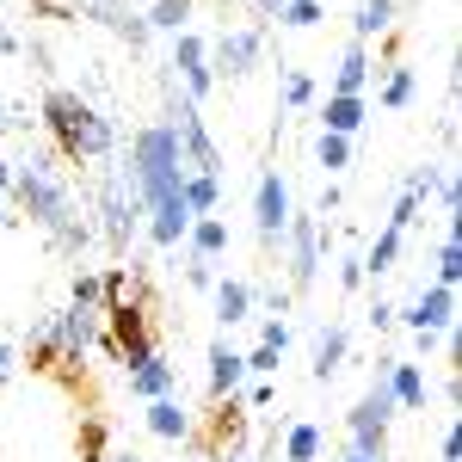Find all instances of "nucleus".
I'll list each match as a JSON object with an SVG mask.
<instances>
[{
  "label": "nucleus",
  "instance_id": "72a5a7b5",
  "mask_svg": "<svg viewBox=\"0 0 462 462\" xmlns=\"http://www.w3.org/2000/svg\"><path fill=\"white\" fill-rule=\"evenodd\" d=\"M241 357H247V376H278V364H284L278 346H253V352H241Z\"/></svg>",
  "mask_w": 462,
  "mask_h": 462
},
{
  "label": "nucleus",
  "instance_id": "2eb2a0df",
  "mask_svg": "<svg viewBox=\"0 0 462 462\" xmlns=\"http://www.w3.org/2000/svg\"><path fill=\"white\" fill-rule=\"evenodd\" d=\"M241 383H247V357L235 352L228 339H210V401L241 394Z\"/></svg>",
  "mask_w": 462,
  "mask_h": 462
},
{
  "label": "nucleus",
  "instance_id": "c85d7f7f",
  "mask_svg": "<svg viewBox=\"0 0 462 462\" xmlns=\"http://www.w3.org/2000/svg\"><path fill=\"white\" fill-rule=\"evenodd\" d=\"M315 167H320V173H346V167H352V136L320 130V136H315Z\"/></svg>",
  "mask_w": 462,
  "mask_h": 462
},
{
  "label": "nucleus",
  "instance_id": "a19ab883",
  "mask_svg": "<svg viewBox=\"0 0 462 462\" xmlns=\"http://www.w3.org/2000/svg\"><path fill=\"white\" fill-rule=\"evenodd\" d=\"M339 204H346V191H339V185H333V179H327V185H320V222H327V216H333V210H339Z\"/></svg>",
  "mask_w": 462,
  "mask_h": 462
},
{
  "label": "nucleus",
  "instance_id": "79ce46f5",
  "mask_svg": "<svg viewBox=\"0 0 462 462\" xmlns=\"http://www.w3.org/2000/svg\"><path fill=\"white\" fill-rule=\"evenodd\" d=\"M284 6H290V0H253V25H272Z\"/></svg>",
  "mask_w": 462,
  "mask_h": 462
},
{
  "label": "nucleus",
  "instance_id": "6e6552de",
  "mask_svg": "<svg viewBox=\"0 0 462 462\" xmlns=\"http://www.w3.org/2000/svg\"><path fill=\"white\" fill-rule=\"evenodd\" d=\"M394 327H407L413 339H420V333L444 339V333L457 327V290H444V284H420L407 309H394Z\"/></svg>",
  "mask_w": 462,
  "mask_h": 462
},
{
  "label": "nucleus",
  "instance_id": "f8f14e48",
  "mask_svg": "<svg viewBox=\"0 0 462 462\" xmlns=\"http://www.w3.org/2000/svg\"><path fill=\"white\" fill-rule=\"evenodd\" d=\"M143 426L161 438V444H191V407L179 401V394H161V401H148Z\"/></svg>",
  "mask_w": 462,
  "mask_h": 462
},
{
  "label": "nucleus",
  "instance_id": "423d86ee",
  "mask_svg": "<svg viewBox=\"0 0 462 462\" xmlns=\"http://www.w3.org/2000/svg\"><path fill=\"white\" fill-rule=\"evenodd\" d=\"M284 247H290V290H309L320 278V265H327V253H333V235H327V222H320V216L290 210Z\"/></svg>",
  "mask_w": 462,
  "mask_h": 462
},
{
  "label": "nucleus",
  "instance_id": "aec40b11",
  "mask_svg": "<svg viewBox=\"0 0 462 462\" xmlns=\"http://www.w3.org/2000/svg\"><path fill=\"white\" fill-rule=\"evenodd\" d=\"M216 327L228 333V327H241V320H253V284L247 278H216Z\"/></svg>",
  "mask_w": 462,
  "mask_h": 462
},
{
  "label": "nucleus",
  "instance_id": "5701e85b",
  "mask_svg": "<svg viewBox=\"0 0 462 462\" xmlns=\"http://www.w3.org/2000/svg\"><path fill=\"white\" fill-rule=\"evenodd\" d=\"M179 198H185L191 222H198V216H216V210H222V179H216V173H185Z\"/></svg>",
  "mask_w": 462,
  "mask_h": 462
},
{
  "label": "nucleus",
  "instance_id": "a211bd4d",
  "mask_svg": "<svg viewBox=\"0 0 462 462\" xmlns=\"http://www.w3.org/2000/svg\"><path fill=\"white\" fill-rule=\"evenodd\" d=\"M80 6H87L93 19H106L111 32L130 43V50H143V43H148V25H143V13H136L130 0H80Z\"/></svg>",
  "mask_w": 462,
  "mask_h": 462
},
{
  "label": "nucleus",
  "instance_id": "7ed1b4c3",
  "mask_svg": "<svg viewBox=\"0 0 462 462\" xmlns=\"http://www.w3.org/2000/svg\"><path fill=\"white\" fill-rule=\"evenodd\" d=\"M99 327H106V346L111 357L124 364V370H136L143 357H154V320H148V302L130 290V296H111L106 309H99Z\"/></svg>",
  "mask_w": 462,
  "mask_h": 462
},
{
  "label": "nucleus",
  "instance_id": "8fccbe9b",
  "mask_svg": "<svg viewBox=\"0 0 462 462\" xmlns=\"http://www.w3.org/2000/svg\"><path fill=\"white\" fill-rule=\"evenodd\" d=\"M185 462H210V457H185Z\"/></svg>",
  "mask_w": 462,
  "mask_h": 462
},
{
  "label": "nucleus",
  "instance_id": "393cba45",
  "mask_svg": "<svg viewBox=\"0 0 462 462\" xmlns=\"http://www.w3.org/2000/svg\"><path fill=\"white\" fill-rule=\"evenodd\" d=\"M413 93H420V74L407 69V62H389V74H383V93H376V106H383V111H407V106H413Z\"/></svg>",
  "mask_w": 462,
  "mask_h": 462
},
{
  "label": "nucleus",
  "instance_id": "4be33fe9",
  "mask_svg": "<svg viewBox=\"0 0 462 462\" xmlns=\"http://www.w3.org/2000/svg\"><path fill=\"white\" fill-rule=\"evenodd\" d=\"M394 32V0H352V43Z\"/></svg>",
  "mask_w": 462,
  "mask_h": 462
},
{
  "label": "nucleus",
  "instance_id": "c9c22d12",
  "mask_svg": "<svg viewBox=\"0 0 462 462\" xmlns=\"http://www.w3.org/2000/svg\"><path fill=\"white\" fill-rule=\"evenodd\" d=\"M413 222H420V198H413V191H401V198H394V210H389V228H401V235H407Z\"/></svg>",
  "mask_w": 462,
  "mask_h": 462
},
{
  "label": "nucleus",
  "instance_id": "4c0bfd02",
  "mask_svg": "<svg viewBox=\"0 0 462 462\" xmlns=\"http://www.w3.org/2000/svg\"><path fill=\"white\" fill-rule=\"evenodd\" d=\"M185 284H191V290H216V265L191 259V265H185Z\"/></svg>",
  "mask_w": 462,
  "mask_h": 462
},
{
  "label": "nucleus",
  "instance_id": "9b49d317",
  "mask_svg": "<svg viewBox=\"0 0 462 462\" xmlns=\"http://www.w3.org/2000/svg\"><path fill=\"white\" fill-rule=\"evenodd\" d=\"M389 426H394V420H383V413H376L370 401H357L352 413H346V450L389 462Z\"/></svg>",
  "mask_w": 462,
  "mask_h": 462
},
{
  "label": "nucleus",
  "instance_id": "f704fd0d",
  "mask_svg": "<svg viewBox=\"0 0 462 462\" xmlns=\"http://www.w3.org/2000/svg\"><path fill=\"white\" fill-rule=\"evenodd\" d=\"M364 284H370V278H364V259H357V253H339V290L357 296Z\"/></svg>",
  "mask_w": 462,
  "mask_h": 462
},
{
  "label": "nucleus",
  "instance_id": "cd10ccee",
  "mask_svg": "<svg viewBox=\"0 0 462 462\" xmlns=\"http://www.w3.org/2000/svg\"><path fill=\"white\" fill-rule=\"evenodd\" d=\"M143 25H148V37L154 32H167V37L191 32V0H154V6L143 13Z\"/></svg>",
  "mask_w": 462,
  "mask_h": 462
},
{
  "label": "nucleus",
  "instance_id": "7c9ffc66",
  "mask_svg": "<svg viewBox=\"0 0 462 462\" xmlns=\"http://www.w3.org/2000/svg\"><path fill=\"white\" fill-rule=\"evenodd\" d=\"M320 19H327V0H290L284 13H278V25H284V32H315Z\"/></svg>",
  "mask_w": 462,
  "mask_h": 462
},
{
  "label": "nucleus",
  "instance_id": "dca6fc26",
  "mask_svg": "<svg viewBox=\"0 0 462 462\" xmlns=\"http://www.w3.org/2000/svg\"><path fill=\"white\" fill-rule=\"evenodd\" d=\"M228 241H235V235H228L222 216H198V222L185 228V253L204 259V265H222V259H228Z\"/></svg>",
  "mask_w": 462,
  "mask_h": 462
},
{
  "label": "nucleus",
  "instance_id": "c03bdc74",
  "mask_svg": "<svg viewBox=\"0 0 462 462\" xmlns=\"http://www.w3.org/2000/svg\"><path fill=\"white\" fill-rule=\"evenodd\" d=\"M6 191H13V161L0 154V198H6Z\"/></svg>",
  "mask_w": 462,
  "mask_h": 462
},
{
  "label": "nucleus",
  "instance_id": "f257e3e1",
  "mask_svg": "<svg viewBox=\"0 0 462 462\" xmlns=\"http://www.w3.org/2000/svg\"><path fill=\"white\" fill-rule=\"evenodd\" d=\"M6 198H19V210H25L37 228L50 235V247L74 253V259L93 247V222L80 216L69 179L56 173L43 154H32V161H19V167H13V191H6Z\"/></svg>",
  "mask_w": 462,
  "mask_h": 462
},
{
  "label": "nucleus",
  "instance_id": "ddd939ff",
  "mask_svg": "<svg viewBox=\"0 0 462 462\" xmlns=\"http://www.w3.org/2000/svg\"><path fill=\"white\" fill-rule=\"evenodd\" d=\"M389 394H394V413H426V370L413 357H389Z\"/></svg>",
  "mask_w": 462,
  "mask_h": 462
},
{
  "label": "nucleus",
  "instance_id": "bb28decb",
  "mask_svg": "<svg viewBox=\"0 0 462 462\" xmlns=\"http://www.w3.org/2000/svg\"><path fill=\"white\" fill-rule=\"evenodd\" d=\"M320 426L315 420H290L284 426V462H320Z\"/></svg>",
  "mask_w": 462,
  "mask_h": 462
},
{
  "label": "nucleus",
  "instance_id": "37998d69",
  "mask_svg": "<svg viewBox=\"0 0 462 462\" xmlns=\"http://www.w3.org/2000/svg\"><path fill=\"white\" fill-rule=\"evenodd\" d=\"M13 376H19V346L0 339V383H13Z\"/></svg>",
  "mask_w": 462,
  "mask_h": 462
},
{
  "label": "nucleus",
  "instance_id": "09e8293b",
  "mask_svg": "<svg viewBox=\"0 0 462 462\" xmlns=\"http://www.w3.org/2000/svg\"><path fill=\"white\" fill-rule=\"evenodd\" d=\"M43 6H50V13H69V6H62V0H43Z\"/></svg>",
  "mask_w": 462,
  "mask_h": 462
},
{
  "label": "nucleus",
  "instance_id": "20e7f679",
  "mask_svg": "<svg viewBox=\"0 0 462 462\" xmlns=\"http://www.w3.org/2000/svg\"><path fill=\"white\" fill-rule=\"evenodd\" d=\"M167 130L179 136V154H185V173H216L222 179V148H216L210 124H204V111H198V99H185L173 80H167Z\"/></svg>",
  "mask_w": 462,
  "mask_h": 462
},
{
  "label": "nucleus",
  "instance_id": "2f4dec72",
  "mask_svg": "<svg viewBox=\"0 0 462 462\" xmlns=\"http://www.w3.org/2000/svg\"><path fill=\"white\" fill-rule=\"evenodd\" d=\"M284 106H290V111L315 106V74H302V69H290V74H284Z\"/></svg>",
  "mask_w": 462,
  "mask_h": 462
},
{
  "label": "nucleus",
  "instance_id": "9d476101",
  "mask_svg": "<svg viewBox=\"0 0 462 462\" xmlns=\"http://www.w3.org/2000/svg\"><path fill=\"white\" fill-rule=\"evenodd\" d=\"M167 80H173L185 99H210V87H216V74H210V43L198 32H179L173 37V62H167Z\"/></svg>",
  "mask_w": 462,
  "mask_h": 462
},
{
  "label": "nucleus",
  "instance_id": "4468645a",
  "mask_svg": "<svg viewBox=\"0 0 462 462\" xmlns=\"http://www.w3.org/2000/svg\"><path fill=\"white\" fill-rule=\"evenodd\" d=\"M346 357H352V327H346V320H327V327L315 333V364H309L315 383H333Z\"/></svg>",
  "mask_w": 462,
  "mask_h": 462
},
{
  "label": "nucleus",
  "instance_id": "f3484780",
  "mask_svg": "<svg viewBox=\"0 0 462 462\" xmlns=\"http://www.w3.org/2000/svg\"><path fill=\"white\" fill-rule=\"evenodd\" d=\"M370 74H376V56H370V43H346V50H339V69H333V93H346V99H364Z\"/></svg>",
  "mask_w": 462,
  "mask_h": 462
},
{
  "label": "nucleus",
  "instance_id": "49530a36",
  "mask_svg": "<svg viewBox=\"0 0 462 462\" xmlns=\"http://www.w3.org/2000/svg\"><path fill=\"white\" fill-rule=\"evenodd\" d=\"M339 462H376V457H357V450H346V457H339Z\"/></svg>",
  "mask_w": 462,
  "mask_h": 462
},
{
  "label": "nucleus",
  "instance_id": "c756f323",
  "mask_svg": "<svg viewBox=\"0 0 462 462\" xmlns=\"http://www.w3.org/2000/svg\"><path fill=\"white\" fill-rule=\"evenodd\" d=\"M69 309H93V315L106 309V284H99V272H87V265L74 272V284H69Z\"/></svg>",
  "mask_w": 462,
  "mask_h": 462
},
{
  "label": "nucleus",
  "instance_id": "6ab92c4d",
  "mask_svg": "<svg viewBox=\"0 0 462 462\" xmlns=\"http://www.w3.org/2000/svg\"><path fill=\"white\" fill-rule=\"evenodd\" d=\"M124 376H130V394H136V401H161V394H179V370H173V364H167L161 352L143 357V364H136V370H124Z\"/></svg>",
  "mask_w": 462,
  "mask_h": 462
},
{
  "label": "nucleus",
  "instance_id": "58836bf2",
  "mask_svg": "<svg viewBox=\"0 0 462 462\" xmlns=\"http://www.w3.org/2000/svg\"><path fill=\"white\" fill-rule=\"evenodd\" d=\"M272 401H278L272 376H253V389H247V401H241V407H272Z\"/></svg>",
  "mask_w": 462,
  "mask_h": 462
},
{
  "label": "nucleus",
  "instance_id": "0eeeda50",
  "mask_svg": "<svg viewBox=\"0 0 462 462\" xmlns=\"http://www.w3.org/2000/svg\"><path fill=\"white\" fill-rule=\"evenodd\" d=\"M265 62V25H235L210 43V74L216 80H247Z\"/></svg>",
  "mask_w": 462,
  "mask_h": 462
},
{
  "label": "nucleus",
  "instance_id": "b1692460",
  "mask_svg": "<svg viewBox=\"0 0 462 462\" xmlns=\"http://www.w3.org/2000/svg\"><path fill=\"white\" fill-rule=\"evenodd\" d=\"M357 259H364V278H389L394 265H401V228H389V222H383V235L357 253Z\"/></svg>",
  "mask_w": 462,
  "mask_h": 462
},
{
  "label": "nucleus",
  "instance_id": "412c9836",
  "mask_svg": "<svg viewBox=\"0 0 462 462\" xmlns=\"http://www.w3.org/2000/svg\"><path fill=\"white\" fill-rule=\"evenodd\" d=\"M364 117H370V99L327 93V106H320V130H333V136H357V130H364Z\"/></svg>",
  "mask_w": 462,
  "mask_h": 462
},
{
  "label": "nucleus",
  "instance_id": "473e14b6",
  "mask_svg": "<svg viewBox=\"0 0 462 462\" xmlns=\"http://www.w3.org/2000/svg\"><path fill=\"white\" fill-rule=\"evenodd\" d=\"M431 198H438V210H444V216H457V210H462V185H457V173H450V167H438V185H431Z\"/></svg>",
  "mask_w": 462,
  "mask_h": 462
},
{
  "label": "nucleus",
  "instance_id": "de8ad7c7",
  "mask_svg": "<svg viewBox=\"0 0 462 462\" xmlns=\"http://www.w3.org/2000/svg\"><path fill=\"white\" fill-rule=\"evenodd\" d=\"M210 462H247V457H235V450H228V457H210Z\"/></svg>",
  "mask_w": 462,
  "mask_h": 462
},
{
  "label": "nucleus",
  "instance_id": "a878e982",
  "mask_svg": "<svg viewBox=\"0 0 462 462\" xmlns=\"http://www.w3.org/2000/svg\"><path fill=\"white\" fill-rule=\"evenodd\" d=\"M431 284L457 290L462 284V247H457V216H444V241H438V265H431Z\"/></svg>",
  "mask_w": 462,
  "mask_h": 462
},
{
  "label": "nucleus",
  "instance_id": "ea45409f",
  "mask_svg": "<svg viewBox=\"0 0 462 462\" xmlns=\"http://www.w3.org/2000/svg\"><path fill=\"white\" fill-rule=\"evenodd\" d=\"M370 327H376V333H389V327H394V302H389V296L370 302Z\"/></svg>",
  "mask_w": 462,
  "mask_h": 462
},
{
  "label": "nucleus",
  "instance_id": "f03ea898",
  "mask_svg": "<svg viewBox=\"0 0 462 462\" xmlns=\"http://www.w3.org/2000/svg\"><path fill=\"white\" fill-rule=\"evenodd\" d=\"M43 130H50V143H56V154L69 167L111 161L117 154V124L99 106H87L80 93H69V87H50L43 93Z\"/></svg>",
  "mask_w": 462,
  "mask_h": 462
},
{
  "label": "nucleus",
  "instance_id": "e433bc0d",
  "mask_svg": "<svg viewBox=\"0 0 462 462\" xmlns=\"http://www.w3.org/2000/svg\"><path fill=\"white\" fill-rule=\"evenodd\" d=\"M438 462H462V431H457V413L444 420V438H438Z\"/></svg>",
  "mask_w": 462,
  "mask_h": 462
},
{
  "label": "nucleus",
  "instance_id": "1a4fd4ad",
  "mask_svg": "<svg viewBox=\"0 0 462 462\" xmlns=\"http://www.w3.org/2000/svg\"><path fill=\"white\" fill-rule=\"evenodd\" d=\"M290 185L284 173H259V185H253V228H259V241H265V253L284 247V228H290Z\"/></svg>",
  "mask_w": 462,
  "mask_h": 462
},
{
  "label": "nucleus",
  "instance_id": "39448f33",
  "mask_svg": "<svg viewBox=\"0 0 462 462\" xmlns=\"http://www.w3.org/2000/svg\"><path fill=\"white\" fill-rule=\"evenodd\" d=\"M99 235H106L111 253H130V241L143 235V198H136V179H130V167H111V179L99 185Z\"/></svg>",
  "mask_w": 462,
  "mask_h": 462
},
{
  "label": "nucleus",
  "instance_id": "a18cd8bd",
  "mask_svg": "<svg viewBox=\"0 0 462 462\" xmlns=\"http://www.w3.org/2000/svg\"><path fill=\"white\" fill-rule=\"evenodd\" d=\"M111 462H143V457H136V450H117V457H111Z\"/></svg>",
  "mask_w": 462,
  "mask_h": 462
}]
</instances>
